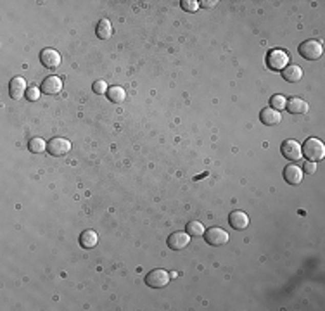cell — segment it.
Returning <instances> with one entry per match:
<instances>
[{
	"label": "cell",
	"mask_w": 325,
	"mask_h": 311,
	"mask_svg": "<svg viewBox=\"0 0 325 311\" xmlns=\"http://www.w3.org/2000/svg\"><path fill=\"white\" fill-rule=\"evenodd\" d=\"M301 152H303V158H306L308 161L317 163L325 158V145L318 139H308L301 147Z\"/></svg>",
	"instance_id": "cell-1"
},
{
	"label": "cell",
	"mask_w": 325,
	"mask_h": 311,
	"mask_svg": "<svg viewBox=\"0 0 325 311\" xmlns=\"http://www.w3.org/2000/svg\"><path fill=\"white\" fill-rule=\"evenodd\" d=\"M299 56L306 61H317L323 56V47L317 40H306L299 45Z\"/></svg>",
	"instance_id": "cell-2"
},
{
	"label": "cell",
	"mask_w": 325,
	"mask_h": 311,
	"mask_svg": "<svg viewBox=\"0 0 325 311\" xmlns=\"http://www.w3.org/2000/svg\"><path fill=\"white\" fill-rule=\"evenodd\" d=\"M289 54L284 52L280 49H272L267 56V66L272 71H282L284 68L289 64Z\"/></svg>",
	"instance_id": "cell-3"
},
{
	"label": "cell",
	"mask_w": 325,
	"mask_h": 311,
	"mask_svg": "<svg viewBox=\"0 0 325 311\" xmlns=\"http://www.w3.org/2000/svg\"><path fill=\"white\" fill-rule=\"evenodd\" d=\"M204 240L213 248H220V246H225L228 242V233L220 227H211L204 232Z\"/></svg>",
	"instance_id": "cell-4"
},
{
	"label": "cell",
	"mask_w": 325,
	"mask_h": 311,
	"mask_svg": "<svg viewBox=\"0 0 325 311\" xmlns=\"http://www.w3.org/2000/svg\"><path fill=\"white\" fill-rule=\"evenodd\" d=\"M145 283H147L149 287H153V289H163V287H166L168 283H170V275H168V272H164L161 268L153 270V272L145 277Z\"/></svg>",
	"instance_id": "cell-5"
},
{
	"label": "cell",
	"mask_w": 325,
	"mask_h": 311,
	"mask_svg": "<svg viewBox=\"0 0 325 311\" xmlns=\"http://www.w3.org/2000/svg\"><path fill=\"white\" fill-rule=\"evenodd\" d=\"M47 150H49L50 156L62 158V156H66L71 150V142L68 139H61V137H57V139H52L50 142H47Z\"/></svg>",
	"instance_id": "cell-6"
},
{
	"label": "cell",
	"mask_w": 325,
	"mask_h": 311,
	"mask_svg": "<svg viewBox=\"0 0 325 311\" xmlns=\"http://www.w3.org/2000/svg\"><path fill=\"white\" fill-rule=\"evenodd\" d=\"M280 152L286 159L289 161H299L303 158V152H301V144L296 140H286L280 147Z\"/></svg>",
	"instance_id": "cell-7"
},
{
	"label": "cell",
	"mask_w": 325,
	"mask_h": 311,
	"mask_svg": "<svg viewBox=\"0 0 325 311\" xmlns=\"http://www.w3.org/2000/svg\"><path fill=\"white\" fill-rule=\"evenodd\" d=\"M190 244V235L187 232H173L168 237V248L171 251H182Z\"/></svg>",
	"instance_id": "cell-8"
},
{
	"label": "cell",
	"mask_w": 325,
	"mask_h": 311,
	"mask_svg": "<svg viewBox=\"0 0 325 311\" xmlns=\"http://www.w3.org/2000/svg\"><path fill=\"white\" fill-rule=\"evenodd\" d=\"M40 62H42L47 70H56V68L61 66V56H59V52L54 49H44L42 52H40Z\"/></svg>",
	"instance_id": "cell-9"
},
{
	"label": "cell",
	"mask_w": 325,
	"mask_h": 311,
	"mask_svg": "<svg viewBox=\"0 0 325 311\" xmlns=\"http://www.w3.org/2000/svg\"><path fill=\"white\" fill-rule=\"evenodd\" d=\"M40 90H42V94H47V95H56L62 90V80L56 75H50L47 76L45 80L42 81V85H40Z\"/></svg>",
	"instance_id": "cell-10"
},
{
	"label": "cell",
	"mask_w": 325,
	"mask_h": 311,
	"mask_svg": "<svg viewBox=\"0 0 325 311\" xmlns=\"http://www.w3.org/2000/svg\"><path fill=\"white\" fill-rule=\"evenodd\" d=\"M284 180L287 182V184L291 185H299L301 182H303V176L305 173L301 170L299 166H296V164H287L286 168H284Z\"/></svg>",
	"instance_id": "cell-11"
},
{
	"label": "cell",
	"mask_w": 325,
	"mask_h": 311,
	"mask_svg": "<svg viewBox=\"0 0 325 311\" xmlns=\"http://www.w3.org/2000/svg\"><path fill=\"white\" fill-rule=\"evenodd\" d=\"M26 81L25 78L21 76H16L11 80V83H9V95H11L14 100H19L23 97H26Z\"/></svg>",
	"instance_id": "cell-12"
},
{
	"label": "cell",
	"mask_w": 325,
	"mask_h": 311,
	"mask_svg": "<svg viewBox=\"0 0 325 311\" xmlns=\"http://www.w3.org/2000/svg\"><path fill=\"white\" fill-rule=\"evenodd\" d=\"M228 223L233 230H246L249 227V216L244 211H232L228 216Z\"/></svg>",
	"instance_id": "cell-13"
},
{
	"label": "cell",
	"mask_w": 325,
	"mask_h": 311,
	"mask_svg": "<svg viewBox=\"0 0 325 311\" xmlns=\"http://www.w3.org/2000/svg\"><path fill=\"white\" fill-rule=\"evenodd\" d=\"M259 120L267 126H275L282 121V114L280 111H275V109L272 107H265L263 111L259 113Z\"/></svg>",
	"instance_id": "cell-14"
},
{
	"label": "cell",
	"mask_w": 325,
	"mask_h": 311,
	"mask_svg": "<svg viewBox=\"0 0 325 311\" xmlns=\"http://www.w3.org/2000/svg\"><path fill=\"white\" fill-rule=\"evenodd\" d=\"M286 109L289 111L291 114H306L308 113V102L303 100L301 97H292L286 102Z\"/></svg>",
	"instance_id": "cell-15"
},
{
	"label": "cell",
	"mask_w": 325,
	"mask_h": 311,
	"mask_svg": "<svg viewBox=\"0 0 325 311\" xmlns=\"http://www.w3.org/2000/svg\"><path fill=\"white\" fill-rule=\"evenodd\" d=\"M282 78L286 81H289V83H296V81H299L303 78V70L299 66H296V64H287L282 70Z\"/></svg>",
	"instance_id": "cell-16"
},
{
	"label": "cell",
	"mask_w": 325,
	"mask_h": 311,
	"mask_svg": "<svg viewBox=\"0 0 325 311\" xmlns=\"http://www.w3.org/2000/svg\"><path fill=\"white\" fill-rule=\"evenodd\" d=\"M97 242H99V237H97V233H95L94 230H85L80 235V246L83 249L95 248V246H97Z\"/></svg>",
	"instance_id": "cell-17"
},
{
	"label": "cell",
	"mask_w": 325,
	"mask_h": 311,
	"mask_svg": "<svg viewBox=\"0 0 325 311\" xmlns=\"http://www.w3.org/2000/svg\"><path fill=\"white\" fill-rule=\"evenodd\" d=\"M95 35H97L100 40H107V38H111V35H113V26H111V21H109V19H100V21H99V25H97V30H95Z\"/></svg>",
	"instance_id": "cell-18"
},
{
	"label": "cell",
	"mask_w": 325,
	"mask_h": 311,
	"mask_svg": "<svg viewBox=\"0 0 325 311\" xmlns=\"http://www.w3.org/2000/svg\"><path fill=\"white\" fill-rule=\"evenodd\" d=\"M107 97L111 102L114 104H120L126 99V92L121 88V86H109L107 88Z\"/></svg>",
	"instance_id": "cell-19"
},
{
	"label": "cell",
	"mask_w": 325,
	"mask_h": 311,
	"mask_svg": "<svg viewBox=\"0 0 325 311\" xmlns=\"http://www.w3.org/2000/svg\"><path fill=\"white\" fill-rule=\"evenodd\" d=\"M204 225L201 221H190L189 225H187V233H189L190 237H203L204 235Z\"/></svg>",
	"instance_id": "cell-20"
},
{
	"label": "cell",
	"mask_w": 325,
	"mask_h": 311,
	"mask_svg": "<svg viewBox=\"0 0 325 311\" xmlns=\"http://www.w3.org/2000/svg\"><path fill=\"white\" fill-rule=\"evenodd\" d=\"M28 149H30V152L40 154V152H44V150L47 149V142L42 140V139H31L28 142Z\"/></svg>",
	"instance_id": "cell-21"
},
{
	"label": "cell",
	"mask_w": 325,
	"mask_h": 311,
	"mask_svg": "<svg viewBox=\"0 0 325 311\" xmlns=\"http://www.w3.org/2000/svg\"><path fill=\"white\" fill-rule=\"evenodd\" d=\"M286 102L287 99L284 97V95H273L272 99H270V104H272V109H275V111H282V109H286Z\"/></svg>",
	"instance_id": "cell-22"
},
{
	"label": "cell",
	"mask_w": 325,
	"mask_h": 311,
	"mask_svg": "<svg viewBox=\"0 0 325 311\" xmlns=\"http://www.w3.org/2000/svg\"><path fill=\"white\" fill-rule=\"evenodd\" d=\"M180 6H182V9H184L185 12H196L201 7L198 0H182Z\"/></svg>",
	"instance_id": "cell-23"
},
{
	"label": "cell",
	"mask_w": 325,
	"mask_h": 311,
	"mask_svg": "<svg viewBox=\"0 0 325 311\" xmlns=\"http://www.w3.org/2000/svg\"><path fill=\"white\" fill-rule=\"evenodd\" d=\"M40 94H42V90H40L38 86H30V88L26 90V99L35 102V100L40 99Z\"/></svg>",
	"instance_id": "cell-24"
},
{
	"label": "cell",
	"mask_w": 325,
	"mask_h": 311,
	"mask_svg": "<svg viewBox=\"0 0 325 311\" xmlns=\"http://www.w3.org/2000/svg\"><path fill=\"white\" fill-rule=\"evenodd\" d=\"M94 92L97 95H104L107 94V83L104 80H97L94 81Z\"/></svg>",
	"instance_id": "cell-25"
},
{
	"label": "cell",
	"mask_w": 325,
	"mask_h": 311,
	"mask_svg": "<svg viewBox=\"0 0 325 311\" xmlns=\"http://www.w3.org/2000/svg\"><path fill=\"white\" fill-rule=\"evenodd\" d=\"M301 170H303V173L313 175V173L317 171V163H315V161H306V163L303 164V168H301Z\"/></svg>",
	"instance_id": "cell-26"
},
{
	"label": "cell",
	"mask_w": 325,
	"mask_h": 311,
	"mask_svg": "<svg viewBox=\"0 0 325 311\" xmlns=\"http://www.w3.org/2000/svg\"><path fill=\"white\" fill-rule=\"evenodd\" d=\"M216 0H206V2H199V6H203V7H214L216 6Z\"/></svg>",
	"instance_id": "cell-27"
}]
</instances>
